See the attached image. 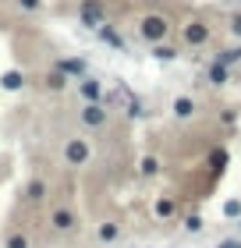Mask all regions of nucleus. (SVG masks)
Here are the masks:
<instances>
[{
    "mask_svg": "<svg viewBox=\"0 0 241 248\" xmlns=\"http://www.w3.org/2000/svg\"><path fill=\"white\" fill-rule=\"evenodd\" d=\"M174 213V199H160L156 202V217H170Z\"/></svg>",
    "mask_w": 241,
    "mask_h": 248,
    "instance_id": "obj_18",
    "label": "nucleus"
},
{
    "mask_svg": "<svg viewBox=\"0 0 241 248\" xmlns=\"http://www.w3.org/2000/svg\"><path fill=\"white\" fill-rule=\"evenodd\" d=\"M43 4V0H18V7H25V11H36Z\"/></svg>",
    "mask_w": 241,
    "mask_h": 248,
    "instance_id": "obj_23",
    "label": "nucleus"
},
{
    "mask_svg": "<svg viewBox=\"0 0 241 248\" xmlns=\"http://www.w3.org/2000/svg\"><path fill=\"white\" fill-rule=\"evenodd\" d=\"M78 93L85 96V103H99L103 99V85L96 82V78H82V82H78Z\"/></svg>",
    "mask_w": 241,
    "mask_h": 248,
    "instance_id": "obj_6",
    "label": "nucleus"
},
{
    "mask_svg": "<svg viewBox=\"0 0 241 248\" xmlns=\"http://www.w3.org/2000/svg\"><path fill=\"white\" fill-rule=\"evenodd\" d=\"M231 32H234V36H241V15L231 18Z\"/></svg>",
    "mask_w": 241,
    "mask_h": 248,
    "instance_id": "obj_24",
    "label": "nucleus"
},
{
    "mask_svg": "<svg viewBox=\"0 0 241 248\" xmlns=\"http://www.w3.org/2000/svg\"><path fill=\"white\" fill-rule=\"evenodd\" d=\"M57 67H61L67 78H85V61L82 57H64V61H57Z\"/></svg>",
    "mask_w": 241,
    "mask_h": 248,
    "instance_id": "obj_7",
    "label": "nucleus"
},
{
    "mask_svg": "<svg viewBox=\"0 0 241 248\" xmlns=\"http://www.w3.org/2000/svg\"><path fill=\"white\" fill-rule=\"evenodd\" d=\"M181 39H185L188 46H202V43H209V25H206L202 18H195V21H188V25H185Z\"/></svg>",
    "mask_w": 241,
    "mask_h": 248,
    "instance_id": "obj_3",
    "label": "nucleus"
},
{
    "mask_svg": "<svg viewBox=\"0 0 241 248\" xmlns=\"http://www.w3.org/2000/svg\"><path fill=\"white\" fill-rule=\"evenodd\" d=\"M153 57L156 61H174L177 57V46H170V43H153Z\"/></svg>",
    "mask_w": 241,
    "mask_h": 248,
    "instance_id": "obj_10",
    "label": "nucleus"
},
{
    "mask_svg": "<svg viewBox=\"0 0 241 248\" xmlns=\"http://www.w3.org/2000/svg\"><path fill=\"white\" fill-rule=\"evenodd\" d=\"M7 248H29V241H25V238H21V234H15V238H11V241H7Z\"/></svg>",
    "mask_w": 241,
    "mask_h": 248,
    "instance_id": "obj_22",
    "label": "nucleus"
},
{
    "mask_svg": "<svg viewBox=\"0 0 241 248\" xmlns=\"http://www.w3.org/2000/svg\"><path fill=\"white\" fill-rule=\"evenodd\" d=\"M185 227H188V231H202V217H188Z\"/></svg>",
    "mask_w": 241,
    "mask_h": 248,
    "instance_id": "obj_21",
    "label": "nucleus"
},
{
    "mask_svg": "<svg viewBox=\"0 0 241 248\" xmlns=\"http://www.w3.org/2000/svg\"><path fill=\"white\" fill-rule=\"evenodd\" d=\"M0 85L15 93V89H21V85H25V75H21V71H7L4 78H0Z\"/></svg>",
    "mask_w": 241,
    "mask_h": 248,
    "instance_id": "obj_12",
    "label": "nucleus"
},
{
    "mask_svg": "<svg viewBox=\"0 0 241 248\" xmlns=\"http://www.w3.org/2000/svg\"><path fill=\"white\" fill-rule=\"evenodd\" d=\"M99 36H103V39H107V43H110V46H117V50L124 46V43H121V36H117V32H113L110 25H103V29H99Z\"/></svg>",
    "mask_w": 241,
    "mask_h": 248,
    "instance_id": "obj_15",
    "label": "nucleus"
},
{
    "mask_svg": "<svg viewBox=\"0 0 241 248\" xmlns=\"http://www.w3.org/2000/svg\"><path fill=\"white\" fill-rule=\"evenodd\" d=\"M220 248H241V241H220Z\"/></svg>",
    "mask_w": 241,
    "mask_h": 248,
    "instance_id": "obj_25",
    "label": "nucleus"
},
{
    "mask_svg": "<svg viewBox=\"0 0 241 248\" xmlns=\"http://www.w3.org/2000/svg\"><path fill=\"white\" fill-rule=\"evenodd\" d=\"M227 78H231V67L220 64V61H213V67H209V82H213V85H224Z\"/></svg>",
    "mask_w": 241,
    "mask_h": 248,
    "instance_id": "obj_8",
    "label": "nucleus"
},
{
    "mask_svg": "<svg viewBox=\"0 0 241 248\" xmlns=\"http://www.w3.org/2000/svg\"><path fill=\"white\" fill-rule=\"evenodd\" d=\"M64 160L71 163V167H82L89 160V142L85 139H71V142L64 145Z\"/></svg>",
    "mask_w": 241,
    "mask_h": 248,
    "instance_id": "obj_4",
    "label": "nucleus"
},
{
    "mask_svg": "<svg viewBox=\"0 0 241 248\" xmlns=\"http://www.w3.org/2000/svg\"><path fill=\"white\" fill-rule=\"evenodd\" d=\"M99 238H103V241H113V238H117V227H113V223H103V227H99Z\"/></svg>",
    "mask_w": 241,
    "mask_h": 248,
    "instance_id": "obj_19",
    "label": "nucleus"
},
{
    "mask_svg": "<svg viewBox=\"0 0 241 248\" xmlns=\"http://www.w3.org/2000/svg\"><path fill=\"white\" fill-rule=\"evenodd\" d=\"M43 195H47V185H43V181H32V185H29V199H32V202H39Z\"/></svg>",
    "mask_w": 241,
    "mask_h": 248,
    "instance_id": "obj_17",
    "label": "nucleus"
},
{
    "mask_svg": "<svg viewBox=\"0 0 241 248\" xmlns=\"http://www.w3.org/2000/svg\"><path fill=\"white\" fill-rule=\"evenodd\" d=\"M67 85V75L61 71V67H57V71H50L47 75V89H64Z\"/></svg>",
    "mask_w": 241,
    "mask_h": 248,
    "instance_id": "obj_14",
    "label": "nucleus"
},
{
    "mask_svg": "<svg viewBox=\"0 0 241 248\" xmlns=\"http://www.w3.org/2000/svg\"><path fill=\"white\" fill-rule=\"evenodd\" d=\"M192 114H195V99L177 96V99H174V117H192Z\"/></svg>",
    "mask_w": 241,
    "mask_h": 248,
    "instance_id": "obj_9",
    "label": "nucleus"
},
{
    "mask_svg": "<svg viewBox=\"0 0 241 248\" xmlns=\"http://www.w3.org/2000/svg\"><path fill=\"white\" fill-rule=\"evenodd\" d=\"M53 227H57V231H71V227H75V217H71L67 209H57V213H53Z\"/></svg>",
    "mask_w": 241,
    "mask_h": 248,
    "instance_id": "obj_11",
    "label": "nucleus"
},
{
    "mask_svg": "<svg viewBox=\"0 0 241 248\" xmlns=\"http://www.w3.org/2000/svg\"><path fill=\"white\" fill-rule=\"evenodd\" d=\"M156 170H160V160H156V156H145V160H142V174H145V177H153Z\"/></svg>",
    "mask_w": 241,
    "mask_h": 248,
    "instance_id": "obj_16",
    "label": "nucleus"
},
{
    "mask_svg": "<svg viewBox=\"0 0 241 248\" xmlns=\"http://www.w3.org/2000/svg\"><path fill=\"white\" fill-rule=\"evenodd\" d=\"M216 61H220V64H227V67H231V64H238V61H241V46L220 50V53H216Z\"/></svg>",
    "mask_w": 241,
    "mask_h": 248,
    "instance_id": "obj_13",
    "label": "nucleus"
},
{
    "mask_svg": "<svg viewBox=\"0 0 241 248\" xmlns=\"http://www.w3.org/2000/svg\"><path fill=\"white\" fill-rule=\"evenodd\" d=\"M139 36H142L145 43H163V39L170 36V21H167L163 15H145V18L139 21Z\"/></svg>",
    "mask_w": 241,
    "mask_h": 248,
    "instance_id": "obj_1",
    "label": "nucleus"
},
{
    "mask_svg": "<svg viewBox=\"0 0 241 248\" xmlns=\"http://www.w3.org/2000/svg\"><path fill=\"white\" fill-rule=\"evenodd\" d=\"M82 124H89V128H103V124H107V107H103V103H85L82 107Z\"/></svg>",
    "mask_w": 241,
    "mask_h": 248,
    "instance_id": "obj_5",
    "label": "nucleus"
},
{
    "mask_svg": "<svg viewBox=\"0 0 241 248\" xmlns=\"http://www.w3.org/2000/svg\"><path fill=\"white\" fill-rule=\"evenodd\" d=\"M224 213H227V217H241V202H227Z\"/></svg>",
    "mask_w": 241,
    "mask_h": 248,
    "instance_id": "obj_20",
    "label": "nucleus"
},
{
    "mask_svg": "<svg viewBox=\"0 0 241 248\" xmlns=\"http://www.w3.org/2000/svg\"><path fill=\"white\" fill-rule=\"evenodd\" d=\"M78 21H82L85 29H103L107 25V7H103V0H82V4H78Z\"/></svg>",
    "mask_w": 241,
    "mask_h": 248,
    "instance_id": "obj_2",
    "label": "nucleus"
}]
</instances>
